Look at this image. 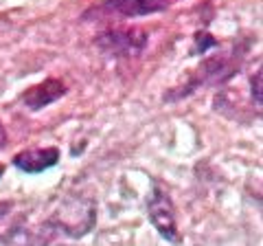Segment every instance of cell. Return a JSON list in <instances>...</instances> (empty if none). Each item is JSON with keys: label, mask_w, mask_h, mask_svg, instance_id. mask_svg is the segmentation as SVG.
<instances>
[{"label": "cell", "mask_w": 263, "mask_h": 246, "mask_svg": "<svg viewBox=\"0 0 263 246\" xmlns=\"http://www.w3.org/2000/svg\"><path fill=\"white\" fill-rule=\"evenodd\" d=\"M252 42H241V40H233L226 51H217L209 57H202V62L197 64L193 71H189L186 79L180 86L169 88L167 93L162 95L164 103H178L186 99V97L195 95L197 90L202 88H221L226 86L230 79H233L237 73L241 71L246 55L250 53Z\"/></svg>", "instance_id": "cell-1"}, {"label": "cell", "mask_w": 263, "mask_h": 246, "mask_svg": "<svg viewBox=\"0 0 263 246\" xmlns=\"http://www.w3.org/2000/svg\"><path fill=\"white\" fill-rule=\"evenodd\" d=\"M97 224V200L90 196H66L51 218L44 222V237L48 242L46 233L66 235L70 240H79L86 233H90Z\"/></svg>", "instance_id": "cell-2"}, {"label": "cell", "mask_w": 263, "mask_h": 246, "mask_svg": "<svg viewBox=\"0 0 263 246\" xmlns=\"http://www.w3.org/2000/svg\"><path fill=\"white\" fill-rule=\"evenodd\" d=\"M92 44L103 57L110 60H129L138 57L147 44H149V33L141 27H105L95 36Z\"/></svg>", "instance_id": "cell-3"}, {"label": "cell", "mask_w": 263, "mask_h": 246, "mask_svg": "<svg viewBox=\"0 0 263 246\" xmlns=\"http://www.w3.org/2000/svg\"><path fill=\"white\" fill-rule=\"evenodd\" d=\"M147 220L152 222V226L158 231L162 240H167L171 244H180L182 235L178 231V216H176V204L171 200V196L167 191L158 178H152V187L147 194Z\"/></svg>", "instance_id": "cell-4"}, {"label": "cell", "mask_w": 263, "mask_h": 246, "mask_svg": "<svg viewBox=\"0 0 263 246\" xmlns=\"http://www.w3.org/2000/svg\"><path fill=\"white\" fill-rule=\"evenodd\" d=\"M171 7V0H99L81 13L84 22H101L112 18H145L162 13Z\"/></svg>", "instance_id": "cell-5"}, {"label": "cell", "mask_w": 263, "mask_h": 246, "mask_svg": "<svg viewBox=\"0 0 263 246\" xmlns=\"http://www.w3.org/2000/svg\"><path fill=\"white\" fill-rule=\"evenodd\" d=\"M62 159V150L57 145H46V147H27L18 154H13L11 165L22 171V174H44V171L53 169Z\"/></svg>", "instance_id": "cell-6"}, {"label": "cell", "mask_w": 263, "mask_h": 246, "mask_svg": "<svg viewBox=\"0 0 263 246\" xmlns=\"http://www.w3.org/2000/svg\"><path fill=\"white\" fill-rule=\"evenodd\" d=\"M66 93H68V86H66V81L57 79V77H46L44 81H40V84L29 86L20 95L18 101L24 106V110L37 112V110H44L46 106L60 101L62 97H66Z\"/></svg>", "instance_id": "cell-7"}, {"label": "cell", "mask_w": 263, "mask_h": 246, "mask_svg": "<svg viewBox=\"0 0 263 246\" xmlns=\"http://www.w3.org/2000/svg\"><path fill=\"white\" fill-rule=\"evenodd\" d=\"M219 46V40L213 38L206 29H197L193 33V46H191V57H197V55H206L211 51H215Z\"/></svg>", "instance_id": "cell-8"}, {"label": "cell", "mask_w": 263, "mask_h": 246, "mask_svg": "<svg viewBox=\"0 0 263 246\" xmlns=\"http://www.w3.org/2000/svg\"><path fill=\"white\" fill-rule=\"evenodd\" d=\"M261 81H263V73H261V66H259L250 75V106L259 114H261V106H263V99H261Z\"/></svg>", "instance_id": "cell-9"}, {"label": "cell", "mask_w": 263, "mask_h": 246, "mask_svg": "<svg viewBox=\"0 0 263 246\" xmlns=\"http://www.w3.org/2000/svg\"><path fill=\"white\" fill-rule=\"evenodd\" d=\"M11 209H13V200H0V222L9 216Z\"/></svg>", "instance_id": "cell-10"}, {"label": "cell", "mask_w": 263, "mask_h": 246, "mask_svg": "<svg viewBox=\"0 0 263 246\" xmlns=\"http://www.w3.org/2000/svg\"><path fill=\"white\" fill-rule=\"evenodd\" d=\"M7 143H9V134H7V128H5V123L0 121V150H5Z\"/></svg>", "instance_id": "cell-11"}, {"label": "cell", "mask_w": 263, "mask_h": 246, "mask_svg": "<svg viewBox=\"0 0 263 246\" xmlns=\"http://www.w3.org/2000/svg\"><path fill=\"white\" fill-rule=\"evenodd\" d=\"M5 171H7V167H5V165H0V178L5 176Z\"/></svg>", "instance_id": "cell-12"}]
</instances>
